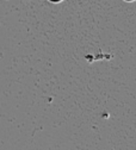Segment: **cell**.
Returning a JSON list of instances; mask_svg holds the SVG:
<instances>
[{
    "label": "cell",
    "mask_w": 136,
    "mask_h": 150,
    "mask_svg": "<svg viewBox=\"0 0 136 150\" xmlns=\"http://www.w3.org/2000/svg\"><path fill=\"white\" fill-rule=\"evenodd\" d=\"M53 1H55V3H57V1H61V0H53Z\"/></svg>",
    "instance_id": "obj_1"
}]
</instances>
